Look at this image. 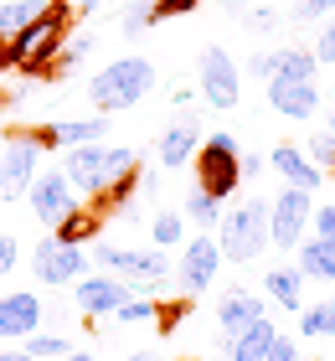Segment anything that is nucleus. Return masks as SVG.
<instances>
[{
	"label": "nucleus",
	"mask_w": 335,
	"mask_h": 361,
	"mask_svg": "<svg viewBox=\"0 0 335 361\" xmlns=\"http://www.w3.org/2000/svg\"><path fill=\"white\" fill-rule=\"evenodd\" d=\"M191 166H196V186L207 196H217V202L238 196V186H243V145H238V135H207Z\"/></svg>",
	"instance_id": "423d86ee"
},
{
	"label": "nucleus",
	"mask_w": 335,
	"mask_h": 361,
	"mask_svg": "<svg viewBox=\"0 0 335 361\" xmlns=\"http://www.w3.org/2000/svg\"><path fill=\"white\" fill-rule=\"evenodd\" d=\"M155 88V62L150 57H114L88 78V104L93 114H124Z\"/></svg>",
	"instance_id": "f03ea898"
},
{
	"label": "nucleus",
	"mask_w": 335,
	"mask_h": 361,
	"mask_svg": "<svg viewBox=\"0 0 335 361\" xmlns=\"http://www.w3.org/2000/svg\"><path fill=\"white\" fill-rule=\"evenodd\" d=\"M325 104V93L315 83H284V78H268V109L279 119H315Z\"/></svg>",
	"instance_id": "f3484780"
},
{
	"label": "nucleus",
	"mask_w": 335,
	"mask_h": 361,
	"mask_svg": "<svg viewBox=\"0 0 335 361\" xmlns=\"http://www.w3.org/2000/svg\"><path fill=\"white\" fill-rule=\"evenodd\" d=\"M268 166L284 176V186H299V191H310V196L325 186V171H320V166H310L299 145H274V150H268Z\"/></svg>",
	"instance_id": "a211bd4d"
},
{
	"label": "nucleus",
	"mask_w": 335,
	"mask_h": 361,
	"mask_svg": "<svg viewBox=\"0 0 335 361\" xmlns=\"http://www.w3.org/2000/svg\"><path fill=\"white\" fill-rule=\"evenodd\" d=\"M21 351H26L31 361H62L67 351H73V341H67V336H52V331H31V336L21 341Z\"/></svg>",
	"instance_id": "cd10ccee"
},
{
	"label": "nucleus",
	"mask_w": 335,
	"mask_h": 361,
	"mask_svg": "<svg viewBox=\"0 0 335 361\" xmlns=\"http://www.w3.org/2000/svg\"><path fill=\"white\" fill-rule=\"evenodd\" d=\"M263 166H268L263 155H253V150H243V180H253V176H258Z\"/></svg>",
	"instance_id": "a19ab883"
},
{
	"label": "nucleus",
	"mask_w": 335,
	"mask_h": 361,
	"mask_svg": "<svg viewBox=\"0 0 335 361\" xmlns=\"http://www.w3.org/2000/svg\"><path fill=\"white\" fill-rule=\"evenodd\" d=\"M31 140L42 150H78V145H98L109 140V114H88V119H52V124H37Z\"/></svg>",
	"instance_id": "f8f14e48"
},
{
	"label": "nucleus",
	"mask_w": 335,
	"mask_h": 361,
	"mask_svg": "<svg viewBox=\"0 0 335 361\" xmlns=\"http://www.w3.org/2000/svg\"><path fill=\"white\" fill-rule=\"evenodd\" d=\"M73 16H78V11L67 6V0H47V11L21 31V37L0 42V73H6V68H21L26 78H47L52 57L62 52L67 31H73Z\"/></svg>",
	"instance_id": "f257e3e1"
},
{
	"label": "nucleus",
	"mask_w": 335,
	"mask_h": 361,
	"mask_svg": "<svg viewBox=\"0 0 335 361\" xmlns=\"http://www.w3.org/2000/svg\"><path fill=\"white\" fill-rule=\"evenodd\" d=\"M299 150H305V160H310V166H320V171L335 166V140H330V135H310Z\"/></svg>",
	"instance_id": "2f4dec72"
},
{
	"label": "nucleus",
	"mask_w": 335,
	"mask_h": 361,
	"mask_svg": "<svg viewBox=\"0 0 335 361\" xmlns=\"http://www.w3.org/2000/svg\"><path fill=\"white\" fill-rule=\"evenodd\" d=\"M0 176H6V196H26L31 180L42 176V145L31 140V129L0 140Z\"/></svg>",
	"instance_id": "9d476101"
},
{
	"label": "nucleus",
	"mask_w": 335,
	"mask_h": 361,
	"mask_svg": "<svg viewBox=\"0 0 335 361\" xmlns=\"http://www.w3.org/2000/svg\"><path fill=\"white\" fill-rule=\"evenodd\" d=\"M62 361H98V356H93V351H78V346H73V351H67Z\"/></svg>",
	"instance_id": "c03bdc74"
},
{
	"label": "nucleus",
	"mask_w": 335,
	"mask_h": 361,
	"mask_svg": "<svg viewBox=\"0 0 335 361\" xmlns=\"http://www.w3.org/2000/svg\"><path fill=\"white\" fill-rule=\"evenodd\" d=\"M26 202H31V212H37V222L47 227V233H52V227L67 217V212L78 207V191H73V180H67L62 171H42L37 180H31Z\"/></svg>",
	"instance_id": "ddd939ff"
},
{
	"label": "nucleus",
	"mask_w": 335,
	"mask_h": 361,
	"mask_svg": "<svg viewBox=\"0 0 335 361\" xmlns=\"http://www.w3.org/2000/svg\"><path fill=\"white\" fill-rule=\"evenodd\" d=\"M263 315H268V305L258 300L253 289H232V294H222V305H217V325H222V336L243 331V325H253Z\"/></svg>",
	"instance_id": "aec40b11"
},
{
	"label": "nucleus",
	"mask_w": 335,
	"mask_h": 361,
	"mask_svg": "<svg viewBox=\"0 0 335 361\" xmlns=\"http://www.w3.org/2000/svg\"><path fill=\"white\" fill-rule=\"evenodd\" d=\"M325 135L335 140V98H330V129H325Z\"/></svg>",
	"instance_id": "49530a36"
},
{
	"label": "nucleus",
	"mask_w": 335,
	"mask_h": 361,
	"mask_svg": "<svg viewBox=\"0 0 335 361\" xmlns=\"http://www.w3.org/2000/svg\"><path fill=\"white\" fill-rule=\"evenodd\" d=\"M217 248H222V264H253L268 248V202L263 196H248L243 207H232L222 227H217Z\"/></svg>",
	"instance_id": "39448f33"
},
{
	"label": "nucleus",
	"mask_w": 335,
	"mask_h": 361,
	"mask_svg": "<svg viewBox=\"0 0 335 361\" xmlns=\"http://www.w3.org/2000/svg\"><path fill=\"white\" fill-rule=\"evenodd\" d=\"M248 73H253V78H263V83H268V78L279 73V57H274V52H258V57H248Z\"/></svg>",
	"instance_id": "ea45409f"
},
{
	"label": "nucleus",
	"mask_w": 335,
	"mask_h": 361,
	"mask_svg": "<svg viewBox=\"0 0 335 361\" xmlns=\"http://www.w3.org/2000/svg\"><path fill=\"white\" fill-rule=\"evenodd\" d=\"M217 274H222V248H217V238L212 233H191L181 243V258H176V284L186 294H207Z\"/></svg>",
	"instance_id": "1a4fd4ad"
},
{
	"label": "nucleus",
	"mask_w": 335,
	"mask_h": 361,
	"mask_svg": "<svg viewBox=\"0 0 335 361\" xmlns=\"http://www.w3.org/2000/svg\"><path fill=\"white\" fill-rule=\"evenodd\" d=\"M201 0H155V16L160 21H176V16H191Z\"/></svg>",
	"instance_id": "e433bc0d"
},
{
	"label": "nucleus",
	"mask_w": 335,
	"mask_h": 361,
	"mask_svg": "<svg viewBox=\"0 0 335 361\" xmlns=\"http://www.w3.org/2000/svg\"><path fill=\"white\" fill-rule=\"evenodd\" d=\"M129 361H160V356H155V351H134Z\"/></svg>",
	"instance_id": "a18cd8bd"
},
{
	"label": "nucleus",
	"mask_w": 335,
	"mask_h": 361,
	"mask_svg": "<svg viewBox=\"0 0 335 361\" xmlns=\"http://www.w3.org/2000/svg\"><path fill=\"white\" fill-rule=\"evenodd\" d=\"M119 6H134V0H119Z\"/></svg>",
	"instance_id": "09e8293b"
},
{
	"label": "nucleus",
	"mask_w": 335,
	"mask_h": 361,
	"mask_svg": "<svg viewBox=\"0 0 335 361\" xmlns=\"http://www.w3.org/2000/svg\"><path fill=\"white\" fill-rule=\"evenodd\" d=\"M330 16H335V0H289V21H299V26L330 21Z\"/></svg>",
	"instance_id": "7c9ffc66"
},
{
	"label": "nucleus",
	"mask_w": 335,
	"mask_h": 361,
	"mask_svg": "<svg viewBox=\"0 0 335 361\" xmlns=\"http://www.w3.org/2000/svg\"><path fill=\"white\" fill-rule=\"evenodd\" d=\"M119 26H124V37H140V31L150 26H160V16H155V0H134V6H119Z\"/></svg>",
	"instance_id": "c85d7f7f"
},
{
	"label": "nucleus",
	"mask_w": 335,
	"mask_h": 361,
	"mask_svg": "<svg viewBox=\"0 0 335 361\" xmlns=\"http://www.w3.org/2000/svg\"><path fill=\"white\" fill-rule=\"evenodd\" d=\"M0 196H6V176H0Z\"/></svg>",
	"instance_id": "de8ad7c7"
},
{
	"label": "nucleus",
	"mask_w": 335,
	"mask_h": 361,
	"mask_svg": "<svg viewBox=\"0 0 335 361\" xmlns=\"http://www.w3.org/2000/svg\"><path fill=\"white\" fill-rule=\"evenodd\" d=\"M124 300H129V284H124V279H114V274H83L78 284H73V305H78L88 320L114 315Z\"/></svg>",
	"instance_id": "4468645a"
},
{
	"label": "nucleus",
	"mask_w": 335,
	"mask_h": 361,
	"mask_svg": "<svg viewBox=\"0 0 335 361\" xmlns=\"http://www.w3.org/2000/svg\"><path fill=\"white\" fill-rule=\"evenodd\" d=\"M263 361H305V351H299V341H294V336H284V331H279Z\"/></svg>",
	"instance_id": "c9c22d12"
},
{
	"label": "nucleus",
	"mask_w": 335,
	"mask_h": 361,
	"mask_svg": "<svg viewBox=\"0 0 335 361\" xmlns=\"http://www.w3.org/2000/svg\"><path fill=\"white\" fill-rule=\"evenodd\" d=\"M191 233H186V217L181 212H155L150 217V248H165V253H181V243H186Z\"/></svg>",
	"instance_id": "b1692460"
},
{
	"label": "nucleus",
	"mask_w": 335,
	"mask_h": 361,
	"mask_svg": "<svg viewBox=\"0 0 335 361\" xmlns=\"http://www.w3.org/2000/svg\"><path fill=\"white\" fill-rule=\"evenodd\" d=\"M310 217H315V196L299 186H284L274 202H268V243L284 253H294L299 243L310 238Z\"/></svg>",
	"instance_id": "0eeeda50"
},
{
	"label": "nucleus",
	"mask_w": 335,
	"mask_h": 361,
	"mask_svg": "<svg viewBox=\"0 0 335 361\" xmlns=\"http://www.w3.org/2000/svg\"><path fill=\"white\" fill-rule=\"evenodd\" d=\"M186 361H191V356H186Z\"/></svg>",
	"instance_id": "3c124183"
},
{
	"label": "nucleus",
	"mask_w": 335,
	"mask_h": 361,
	"mask_svg": "<svg viewBox=\"0 0 335 361\" xmlns=\"http://www.w3.org/2000/svg\"><path fill=\"white\" fill-rule=\"evenodd\" d=\"M243 26H248V31H258V37H268V31H279V26H284V16H279V11H268V6H253V11L243 16Z\"/></svg>",
	"instance_id": "f704fd0d"
},
{
	"label": "nucleus",
	"mask_w": 335,
	"mask_h": 361,
	"mask_svg": "<svg viewBox=\"0 0 335 361\" xmlns=\"http://www.w3.org/2000/svg\"><path fill=\"white\" fill-rule=\"evenodd\" d=\"M67 6H73V11H78V16H93V11H98V6H104V0H67Z\"/></svg>",
	"instance_id": "79ce46f5"
},
{
	"label": "nucleus",
	"mask_w": 335,
	"mask_h": 361,
	"mask_svg": "<svg viewBox=\"0 0 335 361\" xmlns=\"http://www.w3.org/2000/svg\"><path fill=\"white\" fill-rule=\"evenodd\" d=\"M201 98H207V109H222V114L238 109V98H243V73L222 47L201 52Z\"/></svg>",
	"instance_id": "9b49d317"
},
{
	"label": "nucleus",
	"mask_w": 335,
	"mask_h": 361,
	"mask_svg": "<svg viewBox=\"0 0 335 361\" xmlns=\"http://www.w3.org/2000/svg\"><path fill=\"white\" fill-rule=\"evenodd\" d=\"M181 217H186V227H196V233H217V227H222V202H217V196H207L201 186H191L186 191V207H181Z\"/></svg>",
	"instance_id": "5701e85b"
},
{
	"label": "nucleus",
	"mask_w": 335,
	"mask_h": 361,
	"mask_svg": "<svg viewBox=\"0 0 335 361\" xmlns=\"http://www.w3.org/2000/svg\"><path fill=\"white\" fill-rule=\"evenodd\" d=\"M93 264L104 274H114V279H124L129 289H150V294L176 279V264H171L165 248H119V243H98Z\"/></svg>",
	"instance_id": "20e7f679"
},
{
	"label": "nucleus",
	"mask_w": 335,
	"mask_h": 361,
	"mask_svg": "<svg viewBox=\"0 0 335 361\" xmlns=\"http://www.w3.org/2000/svg\"><path fill=\"white\" fill-rule=\"evenodd\" d=\"M315 62H320V68H335V16L330 21H320V37H315Z\"/></svg>",
	"instance_id": "72a5a7b5"
},
{
	"label": "nucleus",
	"mask_w": 335,
	"mask_h": 361,
	"mask_svg": "<svg viewBox=\"0 0 335 361\" xmlns=\"http://www.w3.org/2000/svg\"><path fill=\"white\" fill-rule=\"evenodd\" d=\"M114 320H119V325H155V300H145V294H129V300L114 310Z\"/></svg>",
	"instance_id": "c756f323"
},
{
	"label": "nucleus",
	"mask_w": 335,
	"mask_h": 361,
	"mask_svg": "<svg viewBox=\"0 0 335 361\" xmlns=\"http://www.w3.org/2000/svg\"><path fill=\"white\" fill-rule=\"evenodd\" d=\"M0 361H31V356H26L21 346H6V351H0Z\"/></svg>",
	"instance_id": "37998d69"
},
{
	"label": "nucleus",
	"mask_w": 335,
	"mask_h": 361,
	"mask_svg": "<svg viewBox=\"0 0 335 361\" xmlns=\"http://www.w3.org/2000/svg\"><path fill=\"white\" fill-rule=\"evenodd\" d=\"M104 227H109V222L98 217L93 207H83V202H78V207L52 227V238H57V243H98V233H104Z\"/></svg>",
	"instance_id": "4be33fe9"
},
{
	"label": "nucleus",
	"mask_w": 335,
	"mask_h": 361,
	"mask_svg": "<svg viewBox=\"0 0 335 361\" xmlns=\"http://www.w3.org/2000/svg\"><path fill=\"white\" fill-rule=\"evenodd\" d=\"M93 258L83 253V243H57L52 233L37 238V253H31V274H37V284L47 289H73L83 274H88Z\"/></svg>",
	"instance_id": "6e6552de"
},
{
	"label": "nucleus",
	"mask_w": 335,
	"mask_h": 361,
	"mask_svg": "<svg viewBox=\"0 0 335 361\" xmlns=\"http://www.w3.org/2000/svg\"><path fill=\"white\" fill-rule=\"evenodd\" d=\"M330 176H335V166H330Z\"/></svg>",
	"instance_id": "8fccbe9b"
},
{
	"label": "nucleus",
	"mask_w": 335,
	"mask_h": 361,
	"mask_svg": "<svg viewBox=\"0 0 335 361\" xmlns=\"http://www.w3.org/2000/svg\"><path fill=\"white\" fill-rule=\"evenodd\" d=\"M42 11H47V0H0V42L21 37Z\"/></svg>",
	"instance_id": "393cba45"
},
{
	"label": "nucleus",
	"mask_w": 335,
	"mask_h": 361,
	"mask_svg": "<svg viewBox=\"0 0 335 361\" xmlns=\"http://www.w3.org/2000/svg\"><path fill=\"white\" fill-rule=\"evenodd\" d=\"M299 274H305V279H315V284H335V243L330 238H305V243H299Z\"/></svg>",
	"instance_id": "412c9836"
},
{
	"label": "nucleus",
	"mask_w": 335,
	"mask_h": 361,
	"mask_svg": "<svg viewBox=\"0 0 335 361\" xmlns=\"http://www.w3.org/2000/svg\"><path fill=\"white\" fill-rule=\"evenodd\" d=\"M305 284H310V279L299 274V264H279V269H268L263 294H268V305H279V310H289V315H299V310H305Z\"/></svg>",
	"instance_id": "6ab92c4d"
},
{
	"label": "nucleus",
	"mask_w": 335,
	"mask_h": 361,
	"mask_svg": "<svg viewBox=\"0 0 335 361\" xmlns=\"http://www.w3.org/2000/svg\"><path fill=\"white\" fill-rule=\"evenodd\" d=\"M274 57H279L274 78H284V83H315V68H320V62H315L310 47H279Z\"/></svg>",
	"instance_id": "a878e982"
},
{
	"label": "nucleus",
	"mask_w": 335,
	"mask_h": 361,
	"mask_svg": "<svg viewBox=\"0 0 335 361\" xmlns=\"http://www.w3.org/2000/svg\"><path fill=\"white\" fill-rule=\"evenodd\" d=\"M186 315H191V294H186V300H171V305H155V325H160L165 336H171Z\"/></svg>",
	"instance_id": "473e14b6"
},
{
	"label": "nucleus",
	"mask_w": 335,
	"mask_h": 361,
	"mask_svg": "<svg viewBox=\"0 0 335 361\" xmlns=\"http://www.w3.org/2000/svg\"><path fill=\"white\" fill-rule=\"evenodd\" d=\"M31 331H42V294H0V341H26Z\"/></svg>",
	"instance_id": "dca6fc26"
},
{
	"label": "nucleus",
	"mask_w": 335,
	"mask_h": 361,
	"mask_svg": "<svg viewBox=\"0 0 335 361\" xmlns=\"http://www.w3.org/2000/svg\"><path fill=\"white\" fill-rule=\"evenodd\" d=\"M299 336H305V341L335 336V300H320V305H305V310H299Z\"/></svg>",
	"instance_id": "bb28decb"
},
{
	"label": "nucleus",
	"mask_w": 335,
	"mask_h": 361,
	"mask_svg": "<svg viewBox=\"0 0 335 361\" xmlns=\"http://www.w3.org/2000/svg\"><path fill=\"white\" fill-rule=\"evenodd\" d=\"M16 258H21V243H16L11 233H0V279L16 269Z\"/></svg>",
	"instance_id": "58836bf2"
},
{
	"label": "nucleus",
	"mask_w": 335,
	"mask_h": 361,
	"mask_svg": "<svg viewBox=\"0 0 335 361\" xmlns=\"http://www.w3.org/2000/svg\"><path fill=\"white\" fill-rule=\"evenodd\" d=\"M140 166V155H134V145H78V150H62V176L73 180V191L83 196H98L109 191L114 180H119L124 171Z\"/></svg>",
	"instance_id": "7ed1b4c3"
},
{
	"label": "nucleus",
	"mask_w": 335,
	"mask_h": 361,
	"mask_svg": "<svg viewBox=\"0 0 335 361\" xmlns=\"http://www.w3.org/2000/svg\"><path fill=\"white\" fill-rule=\"evenodd\" d=\"M310 227H315V238H330V243H335V207H315Z\"/></svg>",
	"instance_id": "4c0bfd02"
},
{
	"label": "nucleus",
	"mask_w": 335,
	"mask_h": 361,
	"mask_svg": "<svg viewBox=\"0 0 335 361\" xmlns=\"http://www.w3.org/2000/svg\"><path fill=\"white\" fill-rule=\"evenodd\" d=\"M196 150H201V119H196V114H181L176 124H165V135L155 145V160L165 171H181V166L196 160Z\"/></svg>",
	"instance_id": "2eb2a0df"
}]
</instances>
